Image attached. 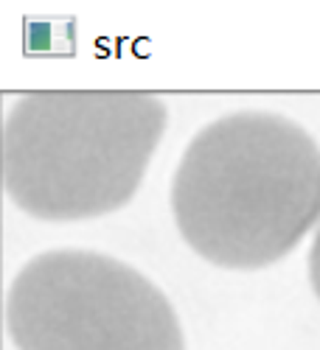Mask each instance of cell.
<instances>
[{"label":"cell","mask_w":320,"mask_h":350,"mask_svg":"<svg viewBox=\"0 0 320 350\" xmlns=\"http://www.w3.org/2000/svg\"><path fill=\"white\" fill-rule=\"evenodd\" d=\"M171 208L183 239L211 264L267 267L320 216V149L278 115L214 121L183 154Z\"/></svg>","instance_id":"6da1fadb"},{"label":"cell","mask_w":320,"mask_h":350,"mask_svg":"<svg viewBox=\"0 0 320 350\" xmlns=\"http://www.w3.org/2000/svg\"><path fill=\"white\" fill-rule=\"evenodd\" d=\"M166 126L147 93H32L3 124V185L40 219H90L140 185Z\"/></svg>","instance_id":"7a4b0ae2"},{"label":"cell","mask_w":320,"mask_h":350,"mask_svg":"<svg viewBox=\"0 0 320 350\" xmlns=\"http://www.w3.org/2000/svg\"><path fill=\"white\" fill-rule=\"evenodd\" d=\"M6 328L20 350H183L163 291L96 252H45L9 288Z\"/></svg>","instance_id":"3957f363"},{"label":"cell","mask_w":320,"mask_h":350,"mask_svg":"<svg viewBox=\"0 0 320 350\" xmlns=\"http://www.w3.org/2000/svg\"><path fill=\"white\" fill-rule=\"evenodd\" d=\"M309 272H312V286L320 297V232L315 239V247H312V255H309Z\"/></svg>","instance_id":"277c9868"}]
</instances>
